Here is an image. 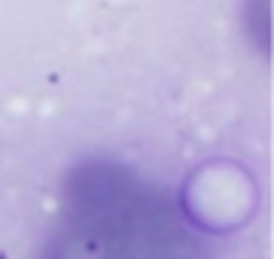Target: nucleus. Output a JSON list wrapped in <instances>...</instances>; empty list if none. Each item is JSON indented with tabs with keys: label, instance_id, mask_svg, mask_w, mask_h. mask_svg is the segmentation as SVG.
I'll return each mask as SVG.
<instances>
[{
	"label": "nucleus",
	"instance_id": "obj_2",
	"mask_svg": "<svg viewBox=\"0 0 274 259\" xmlns=\"http://www.w3.org/2000/svg\"><path fill=\"white\" fill-rule=\"evenodd\" d=\"M43 259H128V256L98 226L70 214L64 220V226L55 229V235L46 241Z\"/></svg>",
	"mask_w": 274,
	"mask_h": 259
},
{
	"label": "nucleus",
	"instance_id": "obj_1",
	"mask_svg": "<svg viewBox=\"0 0 274 259\" xmlns=\"http://www.w3.org/2000/svg\"><path fill=\"white\" fill-rule=\"evenodd\" d=\"M67 201L70 214L110 235L128 259H207L186 217L131 168L113 162L77 168L67 177Z\"/></svg>",
	"mask_w": 274,
	"mask_h": 259
}]
</instances>
